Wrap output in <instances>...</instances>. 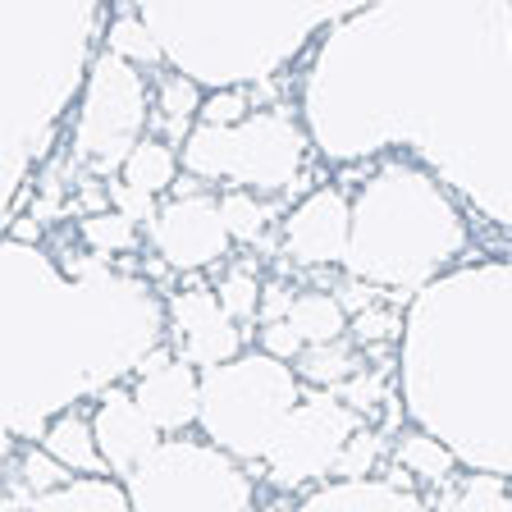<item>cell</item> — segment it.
<instances>
[{"mask_svg":"<svg viewBox=\"0 0 512 512\" xmlns=\"http://www.w3.org/2000/svg\"><path fill=\"white\" fill-rule=\"evenodd\" d=\"M0 320H5V435L46 439L78 398L110 394L119 375L160 352L170 311L147 279L83 256L60 270L42 247L0 243Z\"/></svg>","mask_w":512,"mask_h":512,"instance_id":"cell-1","label":"cell"},{"mask_svg":"<svg viewBox=\"0 0 512 512\" xmlns=\"http://www.w3.org/2000/svg\"><path fill=\"white\" fill-rule=\"evenodd\" d=\"M403 403L416 430L485 476H512V261L448 270L403 325Z\"/></svg>","mask_w":512,"mask_h":512,"instance_id":"cell-2","label":"cell"},{"mask_svg":"<svg viewBox=\"0 0 512 512\" xmlns=\"http://www.w3.org/2000/svg\"><path fill=\"white\" fill-rule=\"evenodd\" d=\"M101 5H0V60H5V119H0V206L23 202V183L51 151L55 128L69 115L78 87H87L92 42Z\"/></svg>","mask_w":512,"mask_h":512,"instance_id":"cell-3","label":"cell"},{"mask_svg":"<svg viewBox=\"0 0 512 512\" xmlns=\"http://www.w3.org/2000/svg\"><path fill=\"white\" fill-rule=\"evenodd\" d=\"M467 247V220L444 192V183L416 160L389 156L375 165L352 202L348 275L375 288L421 293Z\"/></svg>","mask_w":512,"mask_h":512,"instance_id":"cell-4","label":"cell"},{"mask_svg":"<svg viewBox=\"0 0 512 512\" xmlns=\"http://www.w3.org/2000/svg\"><path fill=\"white\" fill-rule=\"evenodd\" d=\"M156 32L174 74L206 83L215 92L243 83H266L320 28L343 23L352 10L334 5H138Z\"/></svg>","mask_w":512,"mask_h":512,"instance_id":"cell-5","label":"cell"},{"mask_svg":"<svg viewBox=\"0 0 512 512\" xmlns=\"http://www.w3.org/2000/svg\"><path fill=\"white\" fill-rule=\"evenodd\" d=\"M298 371L270 352H243L238 362L202 375V426L206 444L224 448L238 462H266L279 430L298 412Z\"/></svg>","mask_w":512,"mask_h":512,"instance_id":"cell-6","label":"cell"},{"mask_svg":"<svg viewBox=\"0 0 512 512\" xmlns=\"http://www.w3.org/2000/svg\"><path fill=\"white\" fill-rule=\"evenodd\" d=\"M307 128L288 110H256L234 128L197 124L183 142V165L202 183H238V188L279 192L298 179L307 156Z\"/></svg>","mask_w":512,"mask_h":512,"instance_id":"cell-7","label":"cell"},{"mask_svg":"<svg viewBox=\"0 0 512 512\" xmlns=\"http://www.w3.org/2000/svg\"><path fill=\"white\" fill-rule=\"evenodd\" d=\"M124 485L133 512H252V476L243 462L183 435L165 439Z\"/></svg>","mask_w":512,"mask_h":512,"instance_id":"cell-8","label":"cell"},{"mask_svg":"<svg viewBox=\"0 0 512 512\" xmlns=\"http://www.w3.org/2000/svg\"><path fill=\"white\" fill-rule=\"evenodd\" d=\"M147 83L138 64L115 51L92 55L83 101L74 119V156L92 170H124L128 156L147 142Z\"/></svg>","mask_w":512,"mask_h":512,"instance_id":"cell-9","label":"cell"},{"mask_svg":"<svg viewBox=\"0 0 512 512\" xmlns=\"http://www.w3.org/2000/svg\"><path fill=\"white\" fill-rule=\"evenodd\" d=\"M362 426L366 421L339 394H307L298 403V412L288 416V426L279 430L266 462H261L266 480L275 490H302L311 480L334 476L348 439Z\"/></svg>","mask_w":512,"mask_h":512,"instance_id":"cell-10","label":"cell"},{"mask_svg":"<svg viewBox=\"0 0 512 512\" xmlns=\"http://www.w3.org/2000/svg\"><path fill=\"white\" fill-rule=\"evenodd\" d=\"M151 243L156 256L170 270H206L211 261H220L229 252V229L220 215V197L202 192V179L183 174L174 183V202L160 206V215L151 220Z\"/></svg>","mask_w":512,"mask_h":512,"instance_id":"cell-11","label":"cell"},{"mask_svg":"<svg viewBox=\"0 0 512 512\" xmlns=\"http://www.w3.org/2000/svg\"><path fill=\"white\" fill-rule=\"evenodd\" d=\"M352 243V197L334 183L307 192L298 202V211L284 220V256L293 266H339L348 261Z\"/></svg>","mask_w":512,"mask_h":512,"instance_id":"cell-12","label":"cell"},{"mask_svg":"<svg viewBox=\"0 0 512 512\" xmlns=\"http://www.w3.org/2000/svg\"><path fill=\"white\" fill-rule=\"evenodd\" d=\"M170 330L179 343V357L197 371H215V366H229L243 357V330L238 320L220 307L215 293L206 288H183L170 298Z\"/></svg>","mask_w":512,"mask_h":512,"instance_id":"cell-13","label":"cell"},{"mask_svg":"<svg viewBox=\"0 0 512 512\" xmlns=\"http://www.w3.org/2000/svg\"><path fill=\"white\" fill-rule=\"evenodd\" d=\"M133 398L160 435H179V430L197 426V416H202V375H197V366L160 348L142 366Z\"/></svg>","mask_w":512,"mask_h":512,"instance_id":"cell-14","label":"cell"},{"mask_svg":"<svg viewBox=\"0 0 512 512\" xmlns=\"http://www.w3.org/2000/svg\"><path fill=\"white\" fill-rule=\"evenodd\" d=\"M96 426V448L106 458V471L119 480H128L138 467H147L156 458V448L165 444L160 430L147 421V412L138 407V398L124 394V389H110L101 394V407L92 416Z\"/></svg>","mask_w":512,"mask_h":512,"instance_id":"cell-15","label":"cell"},{"mask_svg":"<svg viewBox=\"0 0 512 512\" xmlns=\"http://www.w3.org/2000/svg\"><path fill=\"white\" fill-rule=\"evenodd\" d=\"M298 512H435L416 490L389 480H334L298 503Z\"/></svg>","mask_w":512,"mask_h":512,"instance_id":"cell-16","label":"cell"},{"mask_svg":"<svg viewBox=\"0 0 512 512\" xmlns=\"http://www.w3.org/2000/svg\"><path fill=\"white\" fill-rule=\"evenodd\" d=\"M42 448L51 453L55 462H64L74 476L92 480V476L106 471V458H101V448H96V426L87 421V416H78V412H64L60 421H51Z\"/></svg>","mask_w":512,"mask_h":512,"instance_id":"cell-17","label":"cell"},{"mask_svg":"<svg viewBox=\"0 0 512 512\" xmlns=\"http://www.w3.org/2000/svg\"><path fill=\"white\" fill-rule=\"evenodd\" d=\"M28 512H133V499H128L124 480H74L55 494H42L32 499Z\"/></svg>","mask_w":512,"mask_h":512,"instance_id":"cell-18","label":"cell"},{"mask_svg":"<svg viewBox=\"0 0 512 512\" xmlns=\"http://www.w3.org/2000/svg\"><path fill=\"white\" fill-rule=\"evenodd\" d=\"M206 96L197 92L188 74H165L156 83V124L165 133V142H188L192 138V119H202Z\"/></svg>","mask_w":512,"mask_h":512,"instance_id":"cell-19","label":"cell"},{"mask_svg":"<svg viewBox=\"0 0 512 512\" xmlns=\"http://www.w3.org/2000/svg\"><path fill=\"white\" fill-rule=\"evenodd\" d=\"M288 325L298 330V339L307 348H325V343H343L348 330V311L334 293H298L293 311H288Z\"/></svg>","mask_w":512,"mask_h":512,"instance_id":"cell-20","label":"cell"},{"mask_svg":"<svg viewBox=\"0 0 512 512\" xmlns=\"http://www.w3.org/2000/svg\"><path fill=\"white\" fill-rule=\"evenodd\" d=\"M119 183H128V188L142 192V197L170 192L174 183H179V151H174L165 138H147L133 156H128L124 170H119Z\"/></svg>","mask_w":512,"mask_h":512,"instance_id":"cell-21","label":"cell"},{"mask_svg":"<svg viewBox=\"0 0 512 512\" xmlns=\"http://www.w3.org/2000/svg\"><path fill=\"white\" fill-rule=\"evenodd\" d=\"M394 458H398V467H407V476L426 480V485H444V480L453 476V467H458L453 448L439 444L426 430H403L394 444Z\"/></svg>","mask_w":512,"mask_h":512,"instance_id":"cell-22","label":"cell"},{"mask_svg":"<svg viewBox=\"0 0 512 512\" xmlns=\"http://www.w3.org/2000/svg\"><path fill=\"white\" fill-rule=\"evenodd\" d=\"M362 375V357L348 343H325V348H307L298 357V380L316 384L320 394H339L348 380Z\"/></svg>","mask_w":512,"mask_h":512,"instance_id":"cell-23","label":"cell"},{"mask_svg":"<svg viewBox=\"0 0 512 512\" xmlns=\"http://www.w3.org/2000/svg\"><path fill=\"white\" fill-rule=\"evenodd\" d=\"M106 51H115L119 60H128V64H156V60H165V51H160L156 32L147 28L142 10H124V14H115V19H110Z\"/></svg>","mask_w":512,"mask_h":512,"instance_id":"cell-24","label":"cell"},{"mask_svg":"<svg viewBox=\"0 0 512 512\" xmlns=\"http://www.w3.org/2000/svg\"><path fill=\"white\" fill-rule=\"evenodd\" d=\"M74 471L64 467V462H55L46 448H23L19 462H14V485H19L28 499H42V494H55L64 490V485H74Z\"/></svg>","mask_w":512,"mask_h":512,"instance_id":"cell-25","label":"cell"},{"mask_svg":"<svg viewBox=\"0 0 512 512\" xmlns=\"http://www.w3.org/2000/svg\"><path fill=\"white\" fill-rule=\"evenodd\" d=\"M439 512H508V480L476 471L471 480H462L458 490L444 494Z\"/></svg>","mask_w":512,"mask_h":512,"instance_id":"cell-26","label":"cell"},{"mask_svg":"<svg viewBox=\"0 0 512 512\" xmlns=\"http://www.w3.org/2000/svg\"><path fill=\"white\" fill-rule=\"evenodd\" d=\"M220 215H224V229H229V238H234V243H256V238L266 234V224H270V206L256 202L252 192H243V188L224 192V197H220Z\"/></svg>","mask_w":512,"mask_h":512,"instance_id":"cell-27","label":"cell"},{"mask_svg":"<svg viewBox=\"0 0 512 512\" xmlns=\"http://www.w3.org/2000/svg\"><path fill=\"white\" fill-rule=\"evenodd\" d=\"M83 243L92 247L96 256H110V252H128L138 243V224L128 220L119 211H92L83 220Z\"/></svg>","mask_w":512,"mask_h":512,"instance_id":"cell-28","label":"cell"},{"mask_svg":"<svg viewBox=\"0 0 512 512\" xmlns=\"http://www.w3.org/2000/svg\"><path fill=\"white\" fill-rule=\"evenodd\" d=\"M261 293H266V288L256 284L252 270H229V275L220 279V288H215L220 307L229 311L238 325H243V320H252V316H261Z\"/></svg>","mask_w":512,"mask_h":512,"instance_id":"cell-29","label":"cell"},{"mask_svg":"<svg viewBox=\"0 0 512 512\" xmlns=\"http://www.w3.org/2000/svg\"><path fill=\"white\" fill-rule=\"evenodd\" d=\"M380 453H384L380 430L362 426L357 435L348 439V448H343L339 467H334V480H371V467L380 462Z\"/></svg>","mask_w":512,"mask_h":512,"instance_id":"cell-30","label":"cell"},{"mask_svg":"<svg viewBox=\"0 0 512 512\" xmlns=\"http://www.w3.org/2000/svg\"><path fill=\"white\" fill-rule=\"evenodd\" d=\"M252 115V96L243 87H229V92H211L202 106V119L197 124H211V128H234Z\"/></svg>","mask_w":512,"mask_h":512,"instance_id":"cell-31","label":"cell"},{"mask_svg":"<svg viewBox=\"0 0 512 512\" xmlns=\"http://www.w3.org/2000/svg\"><path fill=\"white\" fill-rule=\"evenodd\" d=\"M339 398L352 407L357 416H366V412H375V407L384 403V380H380V371H362L357 380H348L339 389Z\"/></svg>","mask_w":512,"mask_h":512,"instance_id":"cell-32","label":"cell"},{"mask_svg":"<svg viewBox=\"0 0 512 512\" xmlns=\"http://www.w3.org/2000/svg\"><path fill=\"white\" fill-rule=\"evenodd\" d=\"M261 352H270V357L288 362V357H302V352H307V343L298 339V330H293L288 320H275V325H266V330H261Z\"/></svg>","mask_w":512,"mask_h":512,"instance_id":"cell-33","label":"cell"},{"mask_svg":"<svg viewBox=\"0 0 512 512\" xmlns=\"http://www.w3.org/2000/svg\"><path fill=\"white\" fill-rule=\"evenodd\" d=\"M110 211L128 215V220H156V206H151V197H142V192H133L128 183H110Z\"/></svg>","mask_w":512,"mask_h":512,"instance_id":"cell-34","label":"cell"},{"mask_svg":"<svg viewBox=\"0 0 512 512\" xmlns=\"http://www.w3.org/2000/svg\"><path fill=\"white\" fill-rule=\"evenodd\" d=\"M352 334H357V339H366V343H371V339H389V334H398V320L384 316V311L375 307V311H366V316L352 320Z\"/></svg>","mask_w":512,"mask_h":512,"instance_id":"cell-35","label":"cell"},{"mask_svg":"<svg viewBox=\"0 0 512 512\" xmlns=\"http://www.w3.org/2000/svg\"><path fill=\"white\" fill-rule=\"evenodd\" d=\"M293 298H298V293H288L284 284H266V293H261V320H266V325H275V320H288V311H293Z\"/></svg>","mask_w":512,"mask_h":512,"instance_id":"cell-36","label":"cell"},{"mask_svg":"<svg viewBox=\"0 0 512 512\" xmlns=\"http://www.w3.org/2000/svg\"><path fill=\"white\" fill-rule=\"evenodd\" d=\"M261 512H298V508H288V503H270V508H261Z\"/></svg>","mask_w":512,"mask_h":512,"instance_id":"cell-37","label":"cell"},{"mask_svg":"<svg viewBox=\"0 0 512 512\" xmlns=\"http://www.w3.org/2000/svg\"><path fill=\"white\" fill-rule=\"evenodd\" d=\"M508 512H512V480H508Z\"/></svg>","mask_w":512,"mask_h":512,"instance_id":"cell-38","label":"cell"}]
</instances>
